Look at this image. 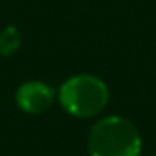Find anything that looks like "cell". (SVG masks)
Masks as SVG:
<instances>
[{
  "label": "cell",
  "instance_id": "obj_2",
  "mask_svg": "<svg viewBox=\"0 0 156 156\" xmlns=\"http://www.w3.org/2000/svg\"><path fill=\"white\" fill-rule=\"evenodd\" d=\"M109 99L108 86L91 74L69 77L59 89L61 106L76 118H92L106 108Z\"/></svg>",
  "mask_w": 156,
  "mask_h": 156
},
{
  "label": "cell",
  "instance_id": "obj_1",
  "mask_svg": "<svg viewBox=\"0 0 156 156\" xmlns=\"http://www.w3.org/2000/svg\"><path fill=\"white\" fill-rule=\"evenodd\" d=\"M87 148L91 156H139L141 136L131 121L109 116L92 126Z\"/></svg>",
  "mask_w": 156,
  "mask_h": 156
},
{
  "label": "cell",
  "instance_id": "obj_4",
  "mask_svg": "<svg viewBox=\"0 0 156 156\" xmlns=\"http://www.w3.org/2000/svg\"><path fill=\"white\" fill-rule=\"evenodd\" d=\"M22 42V35L15 25H9L0 32V55L10 57L19 51Z\"/></svg>",
  "mask_w": 156,
  "mask_h": 156
},
{
  "label": "cell",
  "instance_id": "obj_3",
  "mask_svg": "<svg viewBox=\"0 0 156 156\" xmlns=\"http://www.w3.org/2000/svg\"><path fill=\"white\" fill-rule=\"evenodd\" d=\"M15 102L24 112L42 114L54 102V89L41 81L24 82L15 92Z\"/></svg>",
  "mask_w": 156,
  "mask_h": 156
}]
</instances>
